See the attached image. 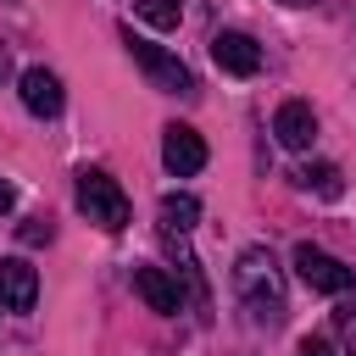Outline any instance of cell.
Instances as JSON below:
<instances>
[{
  "instance_id": "obj_1",
  "label": "cell",
  "mask_w": 356,
  "mask_h": 356,
  "mask_svg": "<svg viewBox=\"0 0 356 356\" xmlns=\"http://www.w3.org/2000/svg\"><path fill=\"white\" fill-rule=\"evenodd\" d=\"M234 295H239V306L256 323H278L284 317V273H278L273 250H261V245L239 250V261H234Z\"/></svg>"
},
{
  "instance_id": "obj_2",
  "label": "cell",
  "mask_w": 356,
  "mask_h": 356,
  "mask_svg": "<svg viewBox=\"0 0 356 356\" xmlns=\"http://www.w3.org/2000/svg\"><path fill=\"white\" fill-rule=\"evenodd\" d=\"M78 211H83L95 228H106V234L128 228V195H122V184L106 178V172H95V167L78 172Z\"/></svg>"
},
{
  "instance_id": "obj_3",
  "label": "cell",
  "mask_w": 356,
  "mask_h": 356,
  "mask_svg": "<svg viewBox=\"0 0 356 356\" xmlns=\"http://www.w3.org/2000/svg\"><path fill=\"white\" fill-rule=\"evenodd\" d=\"M122 44H128V56L139 61V72L156 83V89H167V95H189L195 89V78H189V67L172 56V50H161V44H150V39H139L134 28H122Z\"/></svg>"
},
{
  "instance_id": "obj_4",
  "label": "cell",
  "mask_w": 356,
  "mask_h": 356,
  "mask_svg": "<svg viewBox=\"0 0 356 356\" xmlns=\"http://www.w3.org/2000/svg\"><path fill=\"white\" fill-rule=\"evenodd\" d=\"M295 273H300V284L317 289V295H345V289L356 284V273H350L339 256L317 250V245H295Z\"/></svg>"
},
{
  "instance_id": "obj_5",
  "label": "cell",
  "mask_w": 356,
  "mask_h": 356,
  "mask_svg": "<svg viewBox=\"0 0 356 356\" xmlns=\"http://www.w3.org/2000/svg\"><path fill=\"white\" fill-rule=\"evenodd\" d=\"M161 161L172 178H195L206 167V139L189 128V122H167L161 128Z\"/></svg>"
},
{
  "instance_id": "obj_6",
  "label": "cell",
  "mask_w": 356,
  "mask_h": 356,
  "mask_svg": "<svg viewBox=\"0 0 356 356\" xmlns=\"http://www.w3.org/2000/svg\"><path fill=\"white\" fill-rule=\"evenodd\" d=\"M211 61H217L228 78H256V72H261V44H256L250 33H239V28H222V33L211 39Z\"/></svg>"
},
{
  "instance_id": "obj_7",
  "label": "cell",
  "mask_w": 356,
  "mask_h": 356,
  "mask_svg": "<svg viewBox=\"0 0 356 356\" xmlns=\"http://www.w3.org/2000/svg\"><path fill=\"white\" fill-rule=\"evenodd\" d=\"M17 95H22V106H28L33 117H56V111L67 106V89H61V78H56L50 67H22V72H17Z\"/></svg>"
},
{
  "instance_id": "obj_8",
  "label": "cell",
  "mask_w": 356,
  "mask_h": 356,
  "mask_svg": "<svg viewBox=\"0 0 356 356\" xmlns=\"http://www.w3.org/2000/svg\"><path fill=\"white\" fill-rule=\"evenodd\" d=\"M39 300V273L28 256H0V306L6 312H33Z\"/></svg>"
},
{
  "instance_id": "obj_9",
  "label": "cell",
  "mask_w": 356,
  "mask_h": 356,
  "mask_svg": "<svg viewBox=\"0 0 356 356\" xmlns=\"http://www.w3.org/2000/svg\"><path fill=\"white\" fill-rule=\"evenodd\" d=\"M273 134H278L284 150H312V139H317L312 106H306V100H284V106L273 111Z\"/></svg>"
},
{
  "instance_id": "obj_10",
  "label": "cell",
  "mask_w": 356,
  "mask_h": 356,
  "mask_svg": "<svg viewBox=\"0 0 356 356\" xmlns=\"http://www.w3.org/2000/svg\"><path fill=\"white\" fill-rule=\"evenodd\" d=\"M134 295L150 312H178V278L167 267H134Z\"/></svg>"
},
{
  "instance_id": "obj_11",
  "label": "cell",
  "mask_w": 356,
  "mask_h": 356,
  "mask_svg": "<svg viewBox=\"0 0 356 356\" xmlns=\"http://www.w3.org/2000/svg\"><path fill=\"white\" fill-rule=\"evenodd\" d=\"M295 178H300V189H312V195H323V200H339V195H345V178H339L334 161H306Z\"/></svg>"
},
{
  "instance_id": "obj_12",
  "label": "cell",
  "mask_w": 356,
  "mask_h": 356,
  "mask_svg": "<svg viewBox=\"0 0 356 356\" xmlns=\"http://www.w3.org/2000/svg\"><path fill=\"white\" fill-rule=\"evenodd\" d=\"M195 222H200V200L195 195H167L161 200V228L167 234H189Z\"/></svg>"
},
{
  "instance_id": "obj_13",
  "label": "cell",
  "mask_w": 356,
  "mask_h": 356,
  "mask_svg": "<svg viewBox=\"0 0 356 356\" xmlns=\"http://www.w3.org/2000/svg\"><path fill=\"white\" fill-rule=\"evenodd\" d=\"M134 11L150 22V28H178V17H184V0H134Z\"/></svg>"
},
{
  "instance_id": "obj_14",
  "label": "cell",
  "mask_w": 356,
  "mask_h": 356,
  "mask_svg": "<svg viewBox=\"0 0 356 356\" xmlns=\"http://www.w3.org/2000/svg\"><path fill=\"white\" fill-rule=\"evenodd\" d=\"M334 328L356 345V300H345V306H334Z\"/></svg>"
},
{
  "instance_id": "obj_15",
  "label": "cell",
  "mask_w": 356,
  "mask_h": 356,
  "mask_svg": "<svg viewBox=\"0 0 356 356\" xmlns=\"http://www.w3.org/2000/svg\"><path fill=\"white\" fill-rule=\"evenodd\" d=\"M295 356H334V345H328L323 334H306V339L295 345Z\"/></svg>"
},
{
  "instance_id": "obj_16",
  "label": "cell",
  "mask_w": 356,
  "mask_h": 356,
  "mask_svg": "<svg viewBox=\"0 0 356 356\" xmlns=\"http://www.w3.org/2000/svg\"><path fill=\"white\" fill-rule=\"evenodd\" d=\"M22 239H28V245H39V239H50V222H44V228H39V222H28V228H22Z\"/></svg>"
},
{
  "instance_id": "obj_17",
  "label": "cell",
  "mask_w": 356,
  "mask_h": 356,
  "mask_svg": "<svg viewBox=\"0 0 356 356\" xmlns=\"http://www.w3.org/2000/svg\"><path fill=\"white\" fill-rule=\"evenodd\" d=\"M11 206H17V189H11V184H6V178H0V217H6V211H11Z\"/></svg>"
},
{
  "instance_id": "obj_18",
  "label": "cell",
  "mask_w": 356,
  "mask_h": 356,
  "mask_svg": "<svg viewBox=\"0 0 356 356\" xmlns=\"http://www.w3.org/2000/svg\"><path fill=\"white\" fill-rule=\"evenodd\" d=\"M0 78H11V50H6V39H0Z\"/></svg>"
},
{
  "instance_id": "obj_19",
  "label": "cell",
  "mask_w": 356,
  "mask_h": 356,
  "mask_svg": "<svg viewBox=\"0 0 356 356\" xmlns=\"http://www.w3.org/2000/svg\"><path fill=\"white\" fill-rule=\"evenodd\" d=\"M284 6H317V0H284Z\"/></svg>"
}]
</instances>
